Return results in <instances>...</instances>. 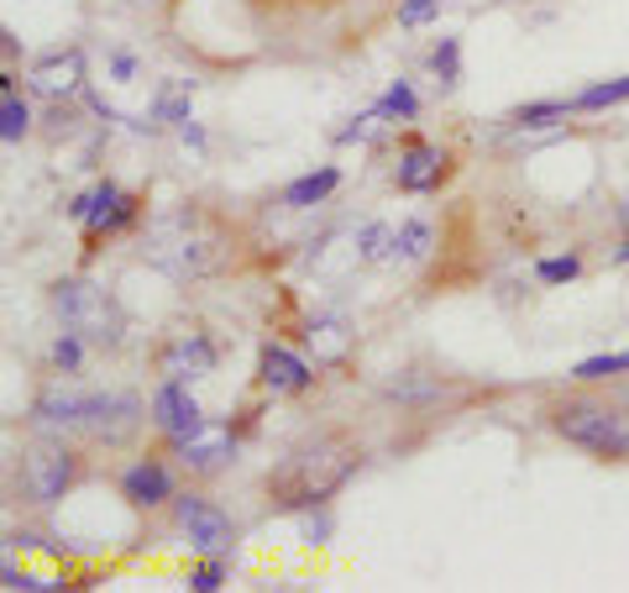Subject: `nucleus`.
I'll list each match as a JSON object with an SVG mask.
<instances>
[{
    "label": "nucleus",
    "mask_w": 629,
    "mask_h": 593,
    "mask_svg": "<svg viewBox=\"0 0 629 593\" xmlns=\"http://www.w3.org/2000/svg\"><path fill=\"white\" fill-rule=\"evenodd\" d=\"M252 32L279 58H341L389 22V0H241Z\"/></svg>",
    "instance_id": "nucleus-1"
},
{
    "label": "nucleus",
    "mask_w": 629,
    "mask_h": 593,
    "mask_svg": "<svg viewBox=\"0 0 629 593\" xmlns=\"http://www.w3.org/2000/svg\"><path fill=\"white\" fill-rule=\"evenodd\" d=\"M137 252H142V263L158 268L174 284H205V279H220L237 268L241 231L210 200H178L142 226Z\"/></svg>",
    "instance_id": "nucleus-2"
},
{
    "label": "nucleus",
    "mask_w": 629,
    "mask_h": 593,
    "mask_svg": "<svg viewBox=\"0 0 629 593\" xmlns=\"http://www.w3.org/2000/svg\"><path fill=\"white\" fill-rule=\"evenodd\" d=\"M362 462H368V452L347 425H315L268 467L262 494L279 515H304V509L330 505L362 473Z\"/></svg>",
    "instance_id": "nucleus-3"
},
{
    "label": "nucleus",
    "mask_w": 629,
    "mask_h": 593,
    "mask_svg": "<svg viewBox=\"0 0 629 593\" xmlns=\"http://www.w3.org/2000/svg\"><path fill=\"white\" fill-rule=\"evenodd\" d=\"M545 425L598 462H629V399L619 395H593V389H572V395L545 399Z\"/></svg>",
    "instance_id": "nucleus-4"
},
{
    "label": "nucleus",
    "mask_w": 629,
    "mask_h": 593,
    "mask_svg": "<svg viewBox=\"0 0 629 593\" xmlns=\"http://www.w3.org/2000/svg\"><path fill=\"white\" fill-rule=\"evenodd\" d=\"M89 478V446L58 431H37L17 452V488L32 509H58Z\"/></svg>",
    "instance_id": "nucleus-5"
},
{
    "label": "nucleus",
    "mask_w": 629,
    "mask_h": 593,
    "mask_svg": "<svg viewBox=\"0 0 629 593\" xmlns=\"http://www.w3.org/2000/svg\"><path fill=\"white\" fill-rule=\"evenodd\" d=\"M47 310L58 315V326L79 331L89 347H121L127 342V310L116 305L106 284H95L85 273H64L47 284Z\"/></svg>",
    "instance_id": "nucleus-6"
},
{
    "label": "nucleus",
    "mask_w": 629,
    "mask_h": 593,
    "mask_svg": "<svg viewBox=\"0 0 629 593\" xmlns=\"http://www.w3.org/2000/svg\"><path fill=\"white\" fill-rule=\"evenodd\" d=\"M178 473H184V467L174 462V452L158 441V446L137 452V457L116 473V494H121V505L137 509V515H158V509L174 505Z\"/></svg>",
    "instance_id": "nucleus-7"
},
{
    "label": "nucleus",
    "mask_w": 629,
    "mask_h": 593,
    "mask_svg": "<svg viewBox=\"0 0 629 593\" xmlns=\"http://www.w3.org/2000/svg\"><path fill=\"white\" fill-rule=\"evenodd\" d=\"M152 420V405L131 395V389H89V410H85V425H79V441L85 446H131L142 436V425Z\"/></svg>",
    "instance_id": "nucleus-8"
},
{
    "label": "nucleus",
    "mask_w": 629,
    "mask_h": 593,
    "mask_svg": "<svg viewBox=\"0 0 629 593\" xmlns=\"http://www.w3.org/2000/svg\"><path fill=\"white\" fill-rule=\"evenodd\" d=\"M169 520H174V530L189 541V551H199V557H216V551L231 557V547H237V536H241V526L205 494V488H178L174 505H169Z\"/></svg>",
    "instance_id": "nucleus-9"
},
{
    "label": "nucleus",
    "mask_w": 629,
    "mask_h": 593,
    "mask_svg": "<svg viewBox=\"0 0 629 593\" xmlns=\"http://www.w3.org/2000/svg\"><path fill=\"white\" fill-rule=\"evenodd\" d=\"M452 174H456L452 148H441V142L420 132L399 137V153H393V190L399 195H441Z\"/></svg>",
    "instance_id": "nucleus-10"
},
{
    "label": "nucleus",
    "mask_w": 629,
    "mask_h": 593,
    "mask_svg": "<svg viewBox=\"0 0 629 593\" xmlns=\"http://www.w3.org/2000/svg\"><path fill=\"white\" fill-rule=\"evenodd\" d=\"M148 368H152V378H184V384L210 378L220 368V342L205 326H178L152 347Z\"/></svg>",
    "instance_id": "nucleus-11"
},
{
    "label": "nucleus",
    "mask_w": 629,
    "mask_h": 593,
    "mask_svg": "<svg viewBox=\"0 0 629 593\" xmlns=\"http://www.w3.org/2000/svg\"><path fill=\"white\" fill-rule=\"evenodd\" d=\"M148 405H152V431H158L163 446H178V441L199 436V431L210 425L205 405L189 395V384H184V378H158V389H152Z\"/></svg>",
    "instance_id": "nucleus-12"
},
{
    "label": "nucleus",
    "mask_w": 629,
    "mask_h": 593,
    "mask_svg": "<svg viewBox=\"0 0 629 593\" xmlns=\"http://www.w3.org/2000/svg\"><path fill=\"white\" fill-rule=\"evenodd\" d=\"M237 446H241L237 425H231V420H210L199 436L178 441L169 452H174V462L189 473V478H216V473H226V467L237 462Z\"/></svg>",
    "instance_id": "nucleus-13"
},
{
    "label": "nucleus",
    "mask_w": 629,
    "mask_h": 593,
    "mask_svg": "<svg viewBox=\"0 0 629 593\" xmlns=\"http://www.w3.org/2000/svg\"><path fill=\"white\" fill-rule=\"evenodd\" d=\"M315 368L304 363L294 347H283V342H262L258 347V389L273 399H300L315 389Z\"/></svg>",
    "instance_id": "nucleus-14"
},
{
    "label": "nucleus",
    "mask_w": 629,
    "mask_h": 593,
    "mask_svg": "<svg viewBox=\"0 0 629 593\" xmlns=\"http://www.w3.org/2000/svg\"><path fill=\"white\" fill-rule=\"evenodd\" d=\"M26 89L43 100H74L85 89V53L79 47H53L47 58L26 68Z\"/></svg>",
    "instance_id": "nucleus-15"
},
{
    "label": "nucleus",
    "mask_w": 629,
    "mask_h": 593,
    "mask_svg": "<svg viewBox=\"0 0 629 593\" xmlns=\"http://www.w3.org/2000/svg\"><path fill=\"white\" fill-rule=\"evenodd\" d=\"M456 378H441V374H414V368H404V374H393L378 384V395L393 399V405H410V410H431V405H441V395H452Z\"/></svg>",
    "instance_id": "nucleus-16"
},
{
    "label": "nucleus",
    "mask_w": 629,
    "mask_h": 593,
    "mask_svg": "<svg viewBox=\"0 0 629 593\" xmlns=\"http://www.w3.org/2000/svg\"><path fill=\"white\" fill-rule=\"evenodd\" d=\"M336 190H341V169L326 163V169H310V174H300L294 184H283L279 205L283 211H315V205H326Z\"/></svg>",
    "instance_id": "nucleus-17"
},
{
    "label": "nucleus",
    "mask_w": 629,
    "mask_h": 593,
    "mask_svg": "<svg viewBox=\"0 0 629 593\" xmlns=\"http://www.w3.org/2000/svg\"><path fill=\"white\" fill-rule=\"evenodd\" d=\"M142 205H148V195H121V200H116V211H110L106 220L85 226V263L95 258V252H100V242L121 237L127 226H137V220H142Z\"/></svg>",
    "instance_id": "nucleus-18"
},
{
    "label": "nucleus",
    "mask_w": 629,
    "mask_h": 593,
    "mask_svg": "<svg viewBox=\"0 0 629 593\" xmlns=\"http://www.w3.org/2000/svg\"><path fill=\"white\" fill-rule=\"evenodd\" d=\"M0 137H6V148H17L22 137H32V106L17 95V74L0 79Z\"/></svg>",
    "instance_id": "nucleus-19"
},
{
    "label": "nucleus",
    "mask_w": 629,
    "mask_h": 593,
    "mask_svg": "<svg viewBox=\"0 0 629 593\" xmlns=\"http://www.w3.org/2000/svg\"><path fill=\"white\" fill-rule=\"evenodd\" d=\"M152 121H158V127H184V121H195V85H189V79H174V85L158 89Z\"/></svg>",
    "instance_id": "nucleus-20"
},
{
    "label": "nucleus",
    "mask_w": 629,
    "mask_h": 593,
    "mask_svg": "<svg viewBox=\"0 0 629 593\" xmlns=\"http://www.w3.org/2000/svg\"><path fill=\"white\" fill-rule=\"evenodd\" d=\"M431 220L425 216H410L393 226V263H420V258H431Z\"/></svg>",
    "instance_id": "nucleus-21"
},
{
    "label": "nucleus",
    "mask_w": 629,
    "mask_h": 593,
    "mask_svg": "<svg viewBox=\"0 0 629 593\" xmlns=\"http://www.w3.org/2000/svg\"><path fill=\"white\" fill-rule=\"evenodd\" d=\"M85 357H89V342L79 336V331H58L53 336V347H47V368L53 374H64V378H79L85 374Z\"/></svg>",
    "instance_id": "nucleus-22"
},
{
    "label": "nucleus",
    "mask_w": 629,
    "mask_h": 593,
    "mask_svg": "<svg viewBox=\"0 0 629 593\" xmlns=\"http://www.w3.org/2000/svg\"><path fill=\"white\" fill-rule=\"evenodd\" d=\"M566 116H577L572 100H530V106H514L503 116V127H520V132H535V127H556Z\"/></svg>",
    "instance_id": "nucleus-23"
},
{
    "label": "nucleus",
    "mask_w": 629,
    "mask_h": 593,
    "mask_svg": "<svg viewBox=\"0 0 629 593\" xmlns=\"http://www.w3.org/2000/svg\"><path fill=\"white\" fill-rule=\"evenodd\" d=\"M372 110H378L389 127H399V121L410 127V121H420V95H414L410 79H393V85L378 95V106H372Z\"/></svg>",
    "instance_id": "nucleus-24"
},
{
    "label": "nucleus",
    "mask_w": 629,
    "mask_h": 593,
    "mask_svg": "<svg viewBox=\"0 0 629 593\" xmlns=\"http://www.w3.org/2000/svg\"><path fill=\"white\" fill-rule=\"evenodd\" d=\"M566 100H572L577 116H587V110H608V106H625V100H629V74H619V79H598V85L577 89V95H566Z\"/></svg>",
    "instance_id": "nucleus-25"
},
{
    "label": "nucleus",
    "mask_w": 629,
    "mask_h": 593,
    "mask_svg": "<svg viewBox=\"0 0 629 593\" xmlns=\"http://www.w3.org/2000/svg\"><path fill=\"white\" fill-rule=\"evenodd\" d=\"M629 378V352H598L572 368V384H619Z\"/></svg>",
    "instance_id": "nucleus-26"
},
{
    "label": "nucleus",
    "mask_w": 629,
    "mask_h": 593,
    "mask_svg": "<svg viewBox=\"0 0 629 593\" xmlns=\"http://www.w3.org/2000/svg\"><path fill=\"white\" fill-rule=\"evenodd\" d=\"M357 258L362 263H393V226L389 220H368L357 231Z\"/></svg>",
    "instance_id": "nucleus-27"
},
{
    "label": "nucleus",
    "mask_w": 629,
    "mask_h": 593,
    "mask_svg": "<svg viewBox=\"0 0 629 593\" xmlns=\"http://www.w3.org/2000/svg\"><path fill=\"white\" fill-rule=\"evenodd\" d=\"M431 74L446 89L462 85V37H441V43L431 47Z\"/></svg>",
    "instance_id": "nucleus-28"
},
{
    "label": "nucleus",
    "mask_w": 629,
    "mask_h": 593,
    "mask_svg": "<svg viewBox=\"0 0 629 593\" xmlns=\"http://www.w3.org/2000/svg\"><path fill=\"white\" fill-rule=\"evenodd\" d=\"M577 273H583V258H577V252H566V258H541V263H535V279H541L545 289L572 284Z\"/></svg>",
    "instance_id": "nucleus-29"
},
{
    "label": "nucleus",
    "mask_w": 629,
    "mask_h": 593,
    "mask_svg": "<svg viewBox=\"0 0 629 593\" xmlns=\"http://www.w3.org/2000/svg\"><path fill=\"white\" fill-rule=\"evenodd\" d=\"M226 572H231V562H226V551H216V557H205L199 568H189V589H195V593H216L220 583H226Z\"/></svg>",
    "instance_id": "nucleus-30"
},
{
    "label": "nucleus",
    "mask_w": 629,
    "mask_h": 593,
    "mask_svg": "<svg viewBox=\"0 0 629 593\" xmlns=\"http://www.w3.org/2000/svg\"><path fill=\"white\" fill-rule=\"evenodd\" d=\"M399 32H414V26H431L441 22V0H399Z\"/></svg>",
    "instance_id": "nucleus-31"
},
{
    "label": "nucleus",
    "mask_w": 629,
    "mask_h": 593,
    "mask_svg": "<svg viewBox=\"0 0 629 593\" xmlns=\"http://www.w3.org/2000/svg\"><path fill=\"white\" fill-rule=\"evenodd\" d=\"M326 536H330V509H304V541L310 547H326Z\"/></svg>",
    "instance_id": "nucleus-32"
},
{
    "label": "nucleus",
    "mask_w": 629,
    "mask_h": 593,
    "mask_svg": "<svg viewBox=\"0 0 629 593\" xmlns=\"http://www.w3.org/2000/svg\"><path fill=\"white\" fill-rule=\"evenodd\" d=\"M372 121H383V116H378V110H362V116H351V127H341V132H336V142H341V148H347V142H362V137L372 132Z\"/></svg>",
    "instance_id": "nucleus-33"
},
{
    "label": "nucleus",
    "mask_w": 629,
    "mask_h": 593,
    "mask_svg": "<svg viewBox=\"0 0 629 593\" xmlns=\"http://www.w3.org/2000/svg\"><path fill=\"white\" fill-rule=\"evenodd\" d=\"M131 74H137V58H131L127 47H116V53H110V79H116V85H131Z\"/></svg>",
    "instance_id": "nucleus-34"
},
{
    "label": "nucleus",
    "mask_w": 629,
    "mask_h": 593,
    "mask_svg": "<svg viewBox=\"0 0 629 593\" xmlns=\"http://www.w3.org/2000/svg\"><path fill=\"white\" fill-rule=\"evenodd\" d=\"M178 137H184L189 148H199V153H205V127H199V121H184V127H178Z\"/></svg>",
    "instance_id": "nucleus-35"
},
{
    "label": "nucleus",
    "mask_w": 629,
    "mask_h": 593,
    "mask_svg": "<svg viewBox=\"0 0 629 593\" xmlns=\"http://www.w3.org/2000/svg\"><path fill=\"white\" fill-rule=\"evenodd\" d=\"M614 263H629V242L619 247V252H614Z\"/></svg>",
    "instance_id": "nucleus-36"
},
{
    "label": "nucleus",
    "mask_w": 629,
    "mask_h": 593,
    "mask_svg": "<svg viewBox=\"0 0 629 593\" xmlns=\"http://www.w3.org/2000/svg\"><path fill=\"white\" fill-rule=\"evenodd\" d=\"M619 399H629V378H619V389H614Z\"/></svg>",
    "instance_id": "nucleus-37"
}]
</instances>
